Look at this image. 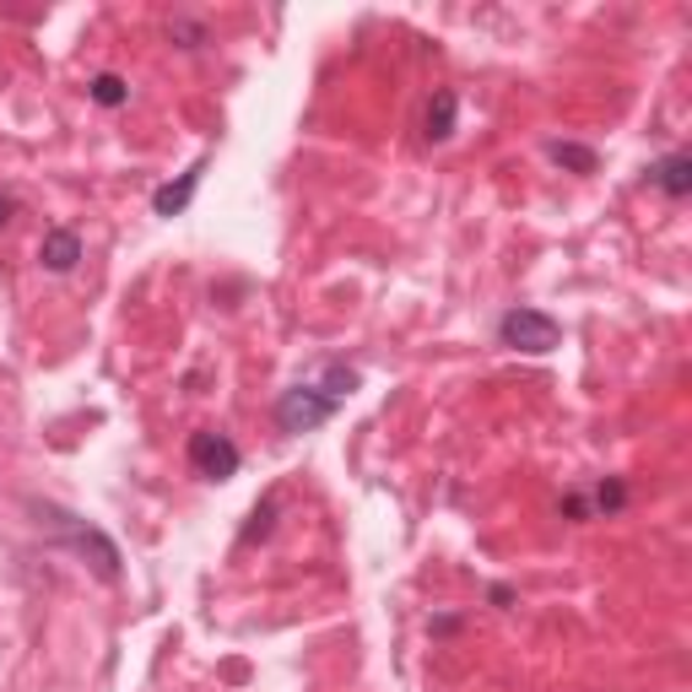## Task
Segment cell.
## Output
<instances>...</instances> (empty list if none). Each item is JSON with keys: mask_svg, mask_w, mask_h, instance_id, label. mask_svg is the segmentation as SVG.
I'll return each instance as SVG.
<instances>
[{"mask_svg": "<svg viewBox=\"0 0 692 692\" xmlns=\"http://www.w3.org/2000/svg\"><path fill=\"white\" fill-rule=\"evenodd\" d=\"M650 184H654V190H665L671 201H688L692 158H688V152H665V158H654V163H650Z\"/></svg>", "mask_w": 692, "mask_h": 692, "instance_id": "8992f818", "label": "cell"}, {"mask_svg": "<svg viewBox=\"0 0 692 692\" xmlns=\"http://www.w3.org/2000/svg\"><path fill=\"white\" fill-rule=\"evenodd\" d=\"M190 465H195V477H205V482H228V477H239L244 454H239V444L228 433L201 428V433H190Z\"/></svg>", "mask_w": 692, "mask_h": 692, "instance_id": "3957f363", "label": "cell"}, {"mask_svg": "<svg viewBox=\"0 0 692 692\" xmlns=\"http://www.w3.org/2000/svg\"><path fill=\"white\" fill-rule=\"evenodd\" d=\"M546 152H552V163L573 168V173H595V152H590V147H573V141H552Z\"/></svg>", "mask_w": 692, "mask_h": 692, "instance_id": "8fae6325", "label": "cell"}, {"mask_svg": "<svg viewBox=\"0 0 692 692\" xmlns=\"http://www.w3.org/2000/svg\"><path fill=\"white\" fill-rule=\"evenodd\" d=\"M92 103H103V109H120L124 98H130V87H124V77H114V71H103V77H92Z\"/></svg>", "mask_w": 692, "mask_h": 692, "instance_id": "30bf717a", "label": "cell"}, {"mask_svg": "<svg viewBox=\"0 0 692 692\" xmlns=\"http://www.w3.org/2000/svg\"><path fill=\"white\" fill-rule=\"evenodd\" d=\"M498 341L509 347V352H530V358H541V352H552L558 341H563V325L546 314V309H509L503 320H498Z\"/></svg>", "mask_w": 692, "mask_h": 692, "instance_id": "7a4b0ae2", "label": "cell"}, {"mask_svg": "<svg viewBox=\"0 0 692 692\" xmlns=\"http://www.w3.org/2000/svg\"><path fill=\"white\" fill-rule=\"evenodd\" d=\"M277 509H282V498H277V492H265V498L254 503V514H249V525H244V535H239V541H244V546H254L260 535H271V520H277Z\"/></svg>", "mask_w": 692, "mask_h": 692, "instance_id": "9c48e42d", "label": "cell"}, {"mask_svg": "<svg viewBox=\"0 0 692 692\" xmlns=\"http://www.w3.org/2000/svg\"><path fill=\"white\" fill-rule=\"evenodd\" d=\"M454 109H460V103H454V92L439 87V92H433V103H428L422 136H428V141H449V136H454Z\"/></svg>", "mask_w": 692, "mask_h": 692, "instance_id": "ba28073f", "label": "cell"}, {"mask_svg": "<svg viewBox=\"0 0 692 692\" xmlns=\"http://www.w3.org/2000/svg\"><path fill=\"white\" fill-rule=\"evenodd\" d=\"M11 217H17V195H0V228H11Z\"/></svg>", "mask_w": 692, "mask_h": 692, "instance_id": "7c38bea8", "label": "cell"}, {"mask_svg": "<svg viewBox=\"0 0 692 692\" xmlns=\"http://www.w3.org/2000/svg\"><path fill=\"white\" fill-rule=\"evenodd\" d=\"M201 179H205V163H195V168H190V173H184V179H179V184H163V190L152 195V211H158V217H179L184 205L195 201V190H201Z\"/></svg>", "mask_w": 692, "mask_h": 692, "instance_id": "52a82bcc", "label": "cell"}, {"mask_svg": "<svg viewBox=\"0 0 692 692\" xmlns=\"http://www.w3.org/2000/svg\"><path fill=\"white\" fill-rule=\"evenodd\" d=\"M43 514H49L54 525L66 530V541H71L77 552H92V558H98L92 569L103 573V579H120V546H114V541H109L103 530H92L87 520H77V514H66V509H54V503H49Z\"/></svg>", "mask_w": 692, "mask_h": 692, "instance_id": "277c9868", "label": "cell"}, {"mask_svg": "<svg viewBox=\"0 0 692 692\" xmlns=\"http://www.w3.org/2000/svg\"><path fill=\"white\" fill-rule=\"evenodd\" d=\"M77 260H82V239H77V228H49V233H43V244H39V265H43V271L66 277Z\"/></svg>", "mask_w": 692, "mask_h": 692, "instance_id": "5b68a950", "label": "cell"}, {"mask_svg": "<svg viewBox=\"0 0 692 692\" xmlns=\"http://www.w3.org/2000/svg\"><path fill=\"white\" fill-rule=\"evenodd\" d=\"M358 390V368L347 363H320V379H298V384H287L282 401H277V428L282 433H314V428H325L330 417L341 411V401Z\"/></svg>", "mask_w": 692, "mask_h": 692, "instance_id": "6da1fadb", "label": "cell"}]
</instances>
